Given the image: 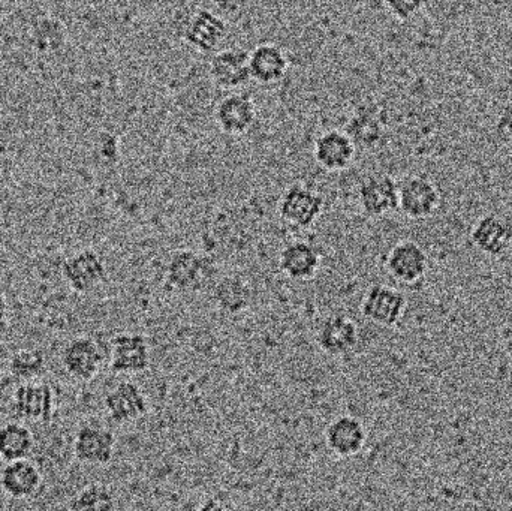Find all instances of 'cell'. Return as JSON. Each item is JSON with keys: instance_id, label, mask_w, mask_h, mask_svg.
<instances>
[{"instance_id": "1", "label": "cell", "mask_w": 512, "mask_h": 511, "mask_svg": "<svg viewBox=\"0 0 512 511\" xmlns=\"http://www.w3.org/2000/svg\"><path fill=\"white\" fill-rule=\"evenodd\" d=\"M442 195L436 183L423 174L406 177L399 183V210L409 219H427L441 207Z\"/></svg>"}, {"instance_id": "2", "label": "cell", "mask_w": 512, "mask_h": 511, "mask_svg": "<svg viewBox=\"0 0 512 511\" xmlns=\"http://www.w3.org/2000/svg\"><path fill=\"white\" fill-rule=\"evenodd\" d=\"M215 264L210 258L194 251H180L167 266V284L173 290L188 293L206 287L215 275Z\"/></svg>"}, {"instance_id": "3", "label": "cell", "mask_w": 512, "mask_h": 511, "mask_svg": "<svg viewBox=\"0 0 512 511\" xmlns=\"http://www.w3.org/2000/svg\"><path fill=\"white\" fill-rule=\"evenodd\" d=\"M324 207L325 200L319 192L301 183H294L280 197L279 215L286 224L309 228L321 218Z\"/></svg>"}, {"instance_id": "4", "label": "cell", "mask_w": 512, "mask_h": 511, "mask_svg": "<svg viewBox=\"0 0 512 511\" xmlns=\"http://www.w3.org/2000/svg\"><path fill=\"white\" fill-rule=\"evenodd\" d=\"M408 299L388 285H373L361 300V315L382 327H394L405 317Z\"/></svg>"}, {"instance_id": "5", "label": "cell", "mask_w": 512, "mask_h": 511, "mask_svg": "<svg viewBox=\"0 0 512 511\" xmlns=\"http://www.w3.org/2000/svg\"><path fill=\"white\" fill-rule=\"evenodd\" d=\"M429 267V255L412 240L396 243L385 258L388 275L400 284H417L427 275Z\"/></svg>"}, {"instance_id": "6", "label": "cell", "mask_w": 512, "mask_h": 511, "mask_svg": "<svg viewBox=\"0 0 512 511\" xmlns=\"http://www.w3.org/2000/svg\"><path fill=\"white\" fill-rule=\"evenodd\" d=\"M357 197L367 216L381 218L399 210V183L388 174H372L358 186Z\"/></svg>"}, {"instance_id": "7", "label": "cell", "mask_w": 512, "mask_h": 511, "mask_svg": "<svg viewBox=\"0 0 512 511\" xmlns=\"http://www.w3.org/2000/svg\"><path fill=\"white\" fill-rule=\"evenodd\" d=\"M63 279L78 294L90 293L107 278V266L93 249L77 252L63 263Z\"/></svg>"}, {"instance_id": "8", "label": "cell", "mask_w": 512, "mask_h": 511, "mask_svg": "<svg viewBox=\"0 0 512 511\" xmlns=\"http://www.w3.org/2000/svg\"><path fill=\"white\" fill-rule=\"evenodd\" d=\"M116 444V435L110 429L84 425L75 435L74 455L81 464L105 467L113 461Z\"/></svg>"}, {"instance_id": "9", "label": "cell", "mask_w": 512, "mask_h": 511, "mask_svg": "<svg viewBox=\"0 0 512 511\" xmlns=\"http://www.w3.org/2000/svg\"><path fill=\"white\" fill-rule=\"evenodd\" d=\"M150 366L147 339L137 333H122L111 341L110 369L114 374L137 375Z\"/></svg>"}, {"instance_id": "10", "label": "cell", "mask_w": 512, "mask_h": 511, "mask_svg": "<svg viewBox=\"0 0 512 511\" xmlns=\"http://www.w3.org/2000/svg\"><path fill=\"white\" fill-rule=\"evenodd\" d=\"M469 240L484 255L501 257L512 246V221L498 213L481 216L472 227Z\"/></svg>"}, {"instance_id": "11", "label": "cell", "mask_w": 512, "mask_h": 511, "mask_svg": "<svg viewBox=\"0 0 512 511\" xmlns=\"http://www.w3.org/2000/svg\"><path fill=\"white\" fill-rule=\"evenodd\" d=\"M53 402L48 384L24 381L12 396V411L18 420L48 423L53 417Z\"/></svg>"}, {"instance_id": "12", "label": "cell", "mask_w": 512, "mask_h": 511, "mask_svg": "<svg viewBox=\"0 0 512 511\" xmlns=\"http://www.w3.org/2000/svg\"><path fill=\"white\" fill-rule=\"evenodd\" d=\"M105 410L114 423L125 425L146 416L149 402L140 386L132 381H122L107 393L104 399Z\"/></svg>"}, {"instance_id": "13", "label": "cell", "mask_w": 512, "mask_h": 511, "mask_svg": "<svg viewBox=\"0 0 512 511\" xmlns=\"http://www.w3.org/2000/svg\"><path fill=\"white\" fill-rule=\"evenodd\" d=\"M102 362L104 357L93 339L75 338L63 348V368L74 380L89 383L101 371Z\"/></svg>"}, {"instance_id": "14", "label": "cell", "mask_w": 512, "mask_h": 511, "mask_svg": "<svg viewBox=\"0 0 512 511\" xmlns=\"http://www.w3.org/2000/svg\"><path fill=\"white\" fill-rule=\"evenodd\" d=\"M357 146L354 140L340 129L322 132L313 146V158L327 171L346 170L354 161Z\"/></svg>"}, {"instance_id": "15", "label": "cell", "mask_w": 512, "mask_h": 511, "mask_svg": "<svg viewBox=\"0 0 512 511\" xmlns=\"http://www.w3.org/2000/svg\"><path fill=\"white\" fill-rule=\"evenodd\" d=\"M325 443L337 458L357 456L367 443V429L354 416H340L325 429Z\"/></svg>"}, {"instance_id": "16", "label": "cell", "mask_w": 512, "mask_h": 511, "mask_svg": "<svg viewBox=\"0 0 512 511\" xmlns=\"http://www.w3.org/2000/svg\"><path fill=\"white\" fill-rule=\"evenodd\" d=\"M216 123L224 134L239 137L246 134L256 122V105L249 93L225 96L215 111Z\"/></svg>"}, {"instance_id": "17", "label": "cell", "mask_w": 512, "mask_h": 511, "mask_svg": "<svg viewBox=\"0 0 512 511\" xmlns=\"http://www.w3.org/2000/svg\"><path fill=\"white\" fill-rule=\"evenodd\" d=\"M249 51L243 48H228L219 51L210 60V75L222 89L234 90L252 80L249 66Z\"/></svg>"}, {"instance_id": "18", "label": "cell", "mask_w": 512, "mask_h": 511, "mask_svg": "<svg viewBox=\"0 0 512 511\" xmlns=\"http://www.w3.org/2000/svg\"><path fill=\"white\" fill-rule=\"evenodd\" d=\"M228 26L221 15L201 8L192 15L185 27V41L200 53H213L224 41Z\"/></svg>"}, {"instance_id": "19", "label": "cell", "mask_w": 512, "mask_h": 511, "mask_svg": "<svg viewBox=\"0 0 512 511\" xmlns=\"http://www.w3.org/2000/svg\"><path fill=\"white\" fill-rule=\"evenodd\" d=\"M357 342V324L343 314L325 318L316 332V344L328 356H343L349 353Z\"/></svg>"}, {"instance_id": "20", "label": "cell", "mask_w": 512, "mask_h": 511, "mask_svg": "<svg viewBox=\"0 0 512 511\" xmlns=\"http://www.w3.org/2000/svg\"><path fill=\"white\" fill-rule=\"evenodd\" d=\"M279 267L292 281H309L321 269V255L310 243L295 240L280 251Z\"/></svg>"}, {"instance_id": "21", "label": "cell", "mask_w": 512, "mask_h": 511, "mask_svg": "<svg viewBox=\"0 0 512 511\" xmlns=\"http://www.w3.org/2000/svg\"><path fill=\"white\" fill-rule=\"evenodd\" d=\"M42 483L38 467L26 459L6 462L0 471V489L14 500L32 497Z\"/></svg>"}, {"instance_id": "22", "label": "cell", "mask_w": 512, "mask_h": 511, "mask_svg": "<svg viewBox=\"0 0 512 511\" xmlns=\"http://www.w3.org/2000/svg\"><path fill=\"white\" fill-rule=\"evenodd\" d=\"M252 80L259 84H274L285 77L289 60L285 51L274 44H261L249 54Z\"/></svg>"}, {"instance_id": "23", "label": "cell", "mask_w": 512, "mask_h": 511, "mask_svg": "<svg viewBox=\"0 0 512 511\" xmlns=\"http://www.w3.org/2000/svg\"><path fill=\"white\" fill-rule=\"evenodd\" d=\"M35 438L23 423L9 422L0 426V459L3 462L26 459L32 453Z\"/></svg>"}, {"instance_id": "24", "label": "cell", "mask_w": 512, "mask_h": 511, "mask_svg": "<svg viewBox=\"0 0 512 511\" xmlns=\"http://www.w3.org/2000/svg\"><path fill=\"white\" fill-rule=\"evenodd\" d=\"M30 47L42 56L57 53L65 47L66 30L62 21L41 17L33 23L29 32Z\"/></svg>"}, {"instance_id": "25", "label": "cell", "mask_w": 512, "mask_h": 511, "mask_svg": "<svg viewBox=\"0 0 512 511\" xmlns=\"http://www.w3.org/2000/svg\"><path fill=\"white\" fill-rule=\"evenodd\" d=\"M249 297H251V293H249L248 285L243 284V281L237 278L225 279V281L216 288V300H218V305L221 306L224 311L231 312V314H236V312L246 309L249 303Z\"/></svg>"}, {"instance_id": "26", "label": "cell", "mask_w": 512, "mask_h": 511, "mask_svg": "<svg viewBox=\"0 0 512 511\" xmlns=\"http://www.w3.org/2000/svg\"><path fill=\"white\" fill-rule=\"evenodd\" d=\"M45 357L39 350H20L9 359V371L21 381H33L44 371Z\"/></svg>"}, {"instance_id": "27", "label": "cell", "mask_w": 512, "mask_h": 511, "mask_svg": "<svg viewBox=\"0 0 512 511\" xmlns=\"http://www.w3.org/2000/svg\"><path fill=\"white\" fill-rule=\"evenodd\" d=\"M72 510H113L116 507L114 495L107 486L93 485L86 486L83 491L78 492L77 497L69 504Z\"/></svg>"}, {"instance_id": "28", "label": "cell", "mask_w": 512, "mask_h": 511, "mask_svg": "<svg viewBox=\"0 0 512 511\" xmlns=\"http://www.w3.org/2000/svg\"><path fill=\"white\" fill-rule=\"evenodd\" d=\"M345 132L354 140L355 146L360 143L372 144L381 137V126L373 111L360 110L346 125Z\"/></svg>"}, {"instance_id": "29", "label": "cell", "mask_w": 512, "mask_h": 511, "mask_svg": "<svg viewBox=\"0 0 512 511\" xmlns=\"http://www.w3.org/2000/svg\"><path fill=\"white\" fill-rule=\"evenodd\" d=\"M430 0H384L385 8L394 18L400 21L412 20L417 17Z\"/></svg>"}, {"instance_id": "30", "label": "cell", "mask_w": 512, "mask_h": 511, "mask_svg": "<svg viewBox=\"0 0 512 511\" xmlns=\"http://www.w3.org/2000/svg\"><path fill=\"white\" fill-rule=\"evenodd\" d=\"M495 134L501 143L512 149V102L499 111L495 123Z\"/></svg>"}, {"instance_id": "31", "label": "cell", "mask_w": 512, "mask_h": 511, "mask_svg": "<svg viewBox=\"0 0 512 511\" xmlns=\"http://www.w3.org/2000/svg\"><path fill=\"white\" fill-rule=\"evenodd\" d=\"M252 0H212L213 5L224 14H239L251 5Z\"/></svg>"}, {"instance_id": "32", "label": "cell", "mask_w": 512, "mask_h": 511, "mask_svg": "<svg viewBox=\"0 0 512 511\" xmlns=\"http://www.w3.org/2000/svg\"><path fill=\"white\" fill-rule=\"evenodd\" d=\"M6 317H8V302L3 293H0V323H3Z\"/></svg>"}, {"instance_id": "33", "label": "cell", "mask_w": 512, "mask_h": 511, "mask_svg": "<svg viewBox=\"0 0 512 511\" xmlns=\"http://www.w3.org/2000/svg\"><path fill=\"white\" fill-rule=\"evenodd\" d=\"M0 174H2V168H0Z\"/></svg>"}, {"instance_id": "34", "label": "cell", "mask_w": 512, "mask_h": 511, "mask_svg": "<svg viewBox=\"0 0 512 511\" xmlns=\"http://www.w3.org/2000/svg\"><path fill=\"white\" fill-rule=\"evenodd\" d=\"M0 47H2V42H0Z\"/></svg>"}, {"instance_id": "35", "label": "cell", "mask_w": 512, "mask_h": 511, "mask_svg": "<svg viewBox=\"0 0 512 511\" xmlns=\"http://www.w3.org/2000/svg\"><path fill=\"white\" fill-rule=\"evenodd\" d=\"M511 371H512V365H511Z\"/></svg>"}]
</instances>
